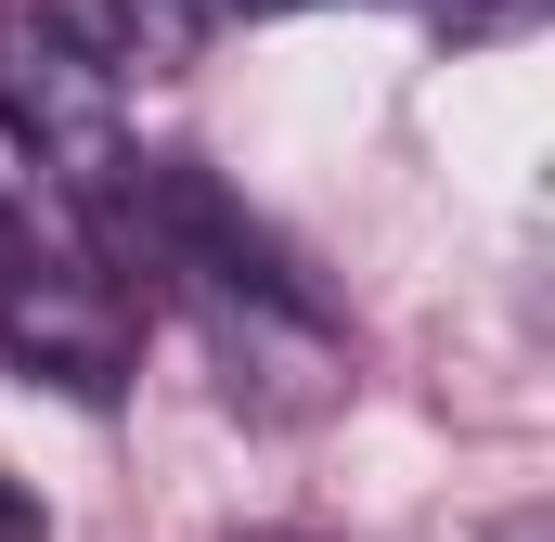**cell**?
<instances>
[{"instance_id": "1", "label": "cell", "mask_w": 555, "mask_h": 542, "mask_svg": "<svg viewBox=\"0 0 555 542\" xmlns=\"http://www.w3.org/2000/svg\"><path fill=\"white\" fill-rule=\"evenodd\" d=\"M0 362H26V375H52L78 401L117 388V362H130V310H117L104 259L78 246L65 194L26 181L13 155H0Z\"/></svg>"}, {"instance_id": "2", "label": "cell", "mask_w": 555, "mask_h": 542, "mask_svg": "<svg viewBox=\"0 0 555 542\" xmlns=\"http://www.w3.org/2000/svg\"><path fill=\"white\" fill-rule=\"evenodd\" d=\"M65 26L91 39L104 78H130V65H181V52L220 26V0H65Z\"/></svg>"}, {"instance_id": "3", "label": "cell", "mask_w": 555, "mask_h": 542, "mask_svg": "<svg viewBox=\"0 0 555 542\" xmlns=\"http://www.w3.org/2000/svg\"><path fill=\"white\" fill-rule=\"evenodd\" d=\"M0 542H52V517H39V491H13V478H0Z\"/></svg>"}, {"instance_id": "4", "label": "cell", "mask_w": 555, "mask_h": 542, "mask_svg": "<svg viewBox=\"0 0 555 542\" xmlns=\"http://www.w3.org/2000/svg\"><path fill=\"white\" fill-rule=\"evenodd\" d=\"M259 542H297V530H259Z\"/></svg>"}]
</instances>
